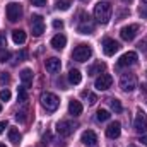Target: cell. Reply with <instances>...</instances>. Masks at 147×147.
Masks as SVG:
<instances>
[{
  "mask_svg": "<svg viewBox=\"0 0 147 147\" xmlns=\"http://www.w3.org/2000/svg\"><path fill=\"white\" fill-rule=\"evenodd\" d=\"M55 5H57V9H58V10H69V7H70V3H69V2H65V0H58Z\"/></svg>",
  "mask_w": 147,
  "mask_h": 147,
  "instance_id": "cell-29",
  "label": "cell"
},
{
  "mask_svg": "<svg viewBox=\"0 0 147 147\" xmlns=\"http://www.w3.org/2000/svg\"><path fill=\"white\" fill-rule=\"evenodd\" d=\"M82 2H86V0H82Z\"/></svg>",
  "mask_w": 147,
  "mask_h": 147,
  "instance_id": "cell-44",
  "label": "cell"
},
{
  "mask_svg": "<svg viewBox=\"0 0 147 147\" xmlns=\"http://www.w3.org/2000/svg\"><path fill=\"white\" fill-rule=\"evenodd\" d=\"M82 96L87 99V103H89V105H96V101H98L96 94H92V92H89V91H84V92H82Z\"/></svg>",
  "mask_w": 147,
  "mask_h": 147,
  "instance_id": "cell-27",
  "label": "cell"
},
{
  "mask_svg": "<svg viewBox=\"0 0 147 147\" xmlns=\"http://www.w3.org/2000/svg\"><path fill=\"white\" fill-rule=\"evenodd\" d=\"M74 130H75V125H74V121H70V120H62V121L57 123V132H58V135H62V137L72 135Z\"/></svg>",
  "mask_w": 147,
  "mask_h": 147,
  "instance_id": "cell-9",
  "label": "cell"
},
{
  "mask_svg": "<svg viewBox=\"0 0 147 147\" xmlns=\"http://www.w3.org/2000/svg\"><path fill=\"white\" fill-rule=\"evenodd\" d=\"M120 48H121L120 43L115 41V39H111V38H106V39L103 41V53H105L106 57H113Z\"/></svg>",
  "mask_w": 147,
  "mask_h": 147,
  "instance_id": "cell-11",
  "label": "cell"
},
{
  "mask_svg": "<svg viewBox=\"0 0 147 147\" xmlns=\"http://www.w3.org/2000/svg\"><path fill=\"white\" fill-rule=\"evenodd\" d=\"M137 53L135 51H127V53H123L121 57H120V60H118V69H123V67H132V65H135L137 63Z\"/></svg>",
  "mask_w": 147,
  "mask_h": 147,
  "instance_id": "cell-8",
  "label": "cell"
},
{
  "mask_svg": "<svg viewBox=\"0 0 147 147\" xmlns=\"http://www.w3.org/2000/svg\"><path fill=\"white\" fill-rule=\"evenodd\" d=\"M139 14H140V17L147 19V9L146 7H140V9H139Z\"/></svg>",
  "mask_w": 147,
  "mask_h": 147,
  "instance_id": "cell-36",
  "label": "cell"
},
{
  "mask_svg": "<svg viewBox=\"0 0 147 147\" xmlns=\"http://www.w3.org/2000/svg\"><path fill=\"white\" fill-rule=\"evenodd\" d=\"M21 139H22V135H21V132H19V128H9V140L12 142V144H19L21 142Z\"/></svg>",
  "mask_w": 147,
  "mask_h": 147,
  "instance_id": "cell-21",
  "label": "cell"
},
{
  "mask_svg": "<svg viewBox=\"0 0 147 147\" xmlns=\"http://www.w3.org/2000/svg\"><path fill=\"white\" fill-rule=\"evenodd\" d=\"M105 69H106V65H105V63H101V62H98V63H94L92 67H89L87 75H96V74H101Z\"/></svg>",
  "mask_w": 147,
  "mask_h": 147,
  "instance_id": "cell-23",
  "label": "cell"
},
{
  "mask_svg": "<svg viewBox=\"0 0 147 147\" xmlns=\"http://www.w3.org/2000/svg\"><path fill=\"white\" fill-rule=\"evenodd\" d=\"M111 84H113V77H111L110 74H101V75L96 79L94 87H96L98 91H106V89L111 87Z\"/></svg>",
  "mask_w": 147,
  "mask_h": 147,
  "instance_id": "cell-12",
  "label": "cell"
},
{
  "mask_svg": "<svg viewBox=\"0 0 147 147\" xmlns=\"http://www.w3.org/2000/svg\"><path fill=\"white\" fill-rule=\"evenodd\" d=\"M82 105H80V101H75L72 99L70 103H69V113L72 115V116H79V115H82Z\"/></svg>",
  "mask_w": 147,
  "mask_h": 147,
  "instance_id": "cell-19",
  "label": "cell"
},
{
  "mask_svg": "<svg viewBox=\"0 0 147 147\" xmlns=\"http://www.w3.org/2000/svg\"><path fill=\"white\" fill-rule=\"evenodd\" d=\"M96 118H98V121H108V120L111 118V115H110L108 110H98Z\"/></svg>",
  "mask_w": 147,
  "mask_h": 147,
  "instance_id": "cell-26",
  "label": "cell"
},
{
  "mask_svg": "<svg viewBox=\"0 0 147 147\" xmlns=\"http://www.w3.org/2000/svg\"><path fill=\"white\" fill-rule=\"evenodd\" d=\"M91 57H92V50H91L89 45H79L72 51V58L77 60V62H87Z\"/></svg>",
  "mask_w": 147,
  "mask_h": 147,
  "instance_id": "cell-3",
  "label": "cell"
},
{
  "mask_svg": "<svg viewBox=\"0 0 147 147\" xmlns=\"http://www.w3.org/2000/svg\"><path fill=\"white\" fill-rule=\"evenodd\" d=\"M80 142L86 147H98V135L92 130H86L80 137Z\"/></svg>",
  "mask_w": 147,
  "mask_h": 147,
  "instance_id": "cell-13",
  "label": "cell"
},
{
  "mask_svg": "<svg viewBox=\"0 0 147 147\" xmlns=\"http://www.w3.org/2000/svg\"><path fill=\"white\" fill-rule=\"evenodd\" d=\"M120 87L125 92H132L137 87V77L134 74H123L121 79H120Z\"/></svg>",
  "mask_w": 147,
  "mask_h": 147,
  "instance_id": "cell-6",
  "label": "cell"
},
{
  "mask_svg": "<svg viewBox=\"0 0 147 147\" xmlns=\"http://www.w3.org/2000/svg\"><path fill=\"white\" fill-rule=\"evenodd\" d=\"M65 45H67V38H65V34H57V36L51 38V46H53L55 50H63Z\"/></svg>",
  "mask_w": 147,
  "mask_h": 147,
  "instance_id": "cell-18",
  "label": "cell"
},
{
  "mask_svg": "<svg viewBox=\"0 0 147 147\" xmlns=\"http://www.w3.org/2000/svg\"><path fill=\"white\" fill-rule=\"evenodd\" d=\"M120 134H121V125H120V121H113V123H110V127L106 128L108 139H118Z\"/></svg>",
  "mask_w": 147,
  "mask_h": 147,
  "instance_id": "cell-15",
  "label": "cell"
},
{
  "mask_svg": "<svg viewBox=\"0 0 147 147\" xmlns=\"http://www.w3.org/2000/svg\"><path fill=\"white\" fill-rule=\"evenodd\" d=\"M130 147H132V146H130Z\"/></svg>",
  "mask_w": 147,
  "mask_h": 147,
  "instance_id": "cell-45",
  "label": "cell"
},
{
  "mask_svg": "<svg viewBox=\"0 0 147 147\" xmlns=\"http://www.w3.org/2000/svg\"><path fill=\"white\" fill-rule=\"evenodd\" d=\"M0 111H2V105H0Z\"/></svg>",
  "mask_w": 147,
  "mask_h": 147,
  "instance_id": "cell-43",
  "label": "cell"
},
{
  "mask_svg": "<svg viewBox=\"0 0 147 147\" xmlns=\"http://www.w3.org/2000/svg\"><path fill=\"white\" fill-rule=\"evenodd\" d=\"M5 46H7V41H5V36H2V34H0V50H2V48H5Z\"/></svg>",
  "mask_w": 147,
  "mask_h": 147,
  "instance_id": "cell-37",
  "label": "cell"
},
{
  "mask_svg": "<svg viewBox=\"0 0 147 147\" xmlns=\"http://www.w3.org/2000/svg\"><path fill=\"white\" fill-rule=\"evenodd\" d=\"M139 142H140V144H144V146H147V135H142V137L139 139Z\"/></svg>",
  "mask_w": 147,
  "mask_h": 147,
  "instance_id": "cell-39",
  "label": "cell"
},
{
  "mask_svg": "<svg viewBox=\"0 0 147 147\" xmlns=\"http://www.w3.org/2000/svg\"><path fill=\"white\" fill-rule=\"evenodd\" d=\"M121 2H123V3H130L132 0H121Z\"/></svg>",
  "mask_w": 147,
  "mask_h": 147,
  "instance_id": "cell-40",
  "label": "cell"
},
{
  "mask_svg": "<svg viewBox=\"0 0 147 147\" xmlns=\"http://www.w3.org/2000/svg\"><path fill=\"white\" fill-rule=\"evenodd\" d=\"M12 41H14L16 45L26 43V33H24L22 29H14V31H12Z\"/></svg>",
  "mask_w": 147,
  "mask_h": 147,
  "instance_id": "cell-20",
  "label": "cell"
},
{
  "mask_svg": "<svg viewBox=\"0 0 147 147\" xmlns=\"http://www.w3.org/2000/svg\"><path fill=\"white\" fill-rule=\"evenodd\" d=\"M134 128H135V132H139V134H146L147 132V115L142 110H139L137 115H135Z\"/></svg>",
  "mask_w": 147,
  "mask_h": 147,
  "instance_id": "cell-7",
  "label": "cell"
},
{
  "mask_svg": "<svg viewBox=\"0 0 147 147\" xmlns=\"http://www.w3.org/2000/svg\"><path fill=\"white\" fill-rule=\"evenodd\" d=\"M41 106L48 111V113H53V111H57V108L60 106V99L53 92H43L41 94Z\"/></svg>",
  "mask_w": 147,
  "mask_h": 147,
  "instance_id": "cell-2",
  "label": "cell"
},
{
  "mask_svg": "<svg viewBox=\"0 0 147 147\" xmlns=\"http://www.w3.org/2000/svg\"><path fill=\"white\" fill-rule=\"evenodd\" d=\"M53 28H55V29H63V21L55 19V21H53Z\"/></svg>",
  "mask_w": 147,
  "mask_h": 147,
  "instance_id": "cell-34",
  "label": "cell"
},
{
  "mask_svg": "<svg viewBox=\"0 0 147 147\" xmlns=\"http://www.w3.org/2000/svg\"><path fill=\"white\" fill-rule=\"evenodd\" d=\"M10 82V75L7 72H2L0 74V84H9Z\"/></svg>",
  "mask_w": 147,
  "mask_h": 147,
  "instance_id": "cell-33",
  "label": "cell"
},
{
  "mask_svg": "<svg viewBox=\"0 0 147 147\" xmlns=\"http://www.w3.org/2000/svg\"><path fill=\"white\" fill-rule=\"evenodd\" d=\"M9 58H10V51L7 48H2L0 50V63H5Z\"/></svg>",
  "mask_w": 147,
  "mask_h": 147,
  "instance_id": "cell-28",
  "label": "cell"
},
{
  "mask_svg": "<svg viewBox=\"0 0 147 147\" xmlns=\"http://www.w3.org/2000/svg\"><path fill=\"white\" fill-rule=\"evenodd\" d=\"M137 31H139V26L137 24H130V26L121 28L120 36H121V39H125V41H132L134 38L137 36Z\"/></svg>",
  "mask_w": 147,
  "mask_h": 147,
  "instance_id": "cell-14",
  "label": "cell"
},
{
  "mask_svg": "<svg viewBox=\"0 0 147 147\" xmlns=\"http://www.w3.org/2000/svg\"><path fill=\"white\" fill-rule=\"evenodd\" d=\"M77 31L80 34H91L94 31V21L87 16V14H80L79 24H77Z\"/></svg>",
  "mask_w": 147,
  "mask_h": 147,
  "instance_id": "cell-5",
  "label": "cell"
},
{
  "mask_svg": "<svg viewBox=\"0 0 147 147\" xmlns=\"http://www.w3.org/2000/svg\"><path fill=\"white\" fill-rule=\"evenodd\" d=\"M5 128H7V121H0V134H3Z\"/></svg>",
  "mask_w": 147,
  "mask_h": 147,
  "instance_id": "cell-38",
  "label": "cell"
},
{
  "mask_svg": "<svg viewBox=\"0 0 147 147\" xmlns=\"http://www.w3.org/2000/svg\"><path fill=\"white\" fill-rule=\"evenodd\" d=\"M5 12H7V19L10 22H17L22 17V5L17 2H10V3H7Z\"/></svg>",
  "mask_w": 147,
  "mask_h": 147,
  "instance_id": "cell-4",
  "label": "cell"
},
{
  "mask_svg": "<svg viewBox=\"0 0 147 147\" xmlns=\"http://www.w3.org/2000/svg\"><path fill=\"white\" fill-rule=\"evenodd\" d=\"M69 80H70V84L77 86V84H80V80H82V75H80V72H79L77 69H72V70L69 72Z\"/></svg>",
  "mask_w": 147,
  "mask_h": 147,
  "instance_id": "cell-22",
  "label": "cell"
},
{
  "mask_svg": "<svg viewBox=\"0 0 147 147\" xmlns=\"http://www.w3.org/2000/svg\"><path fill=\"white\" fill-rule=\"evenodd\" d=\"M142 2H144V3H147V0H142Z\"/></svg>",
  "mask_w": 147,
  "mask_h": 147,
  "instance_id": "cell-42",
  "label": "cell"
},
{
  "mask_svg": "<svg viewBox=\"0 0 147 147\" xmlns=\"http://www.w3.org/2000/svg\"><path fill=\"white\" fill-rule=\"evenodd\" d=\"M21 80H22V86L28 89L33 86V70L31 69H22L21 70Z\"/></svg>",
  "mask_w": 147,
  "mask_h": 147,
  "instance_id": "cell-17",
  "label": "cell"
},
{
  "mask_svg": "<svg viewBox=\"0 0 147 147\" xmlns=\"http://www.w3.org/2000/svg\"><path fill=\"white\" fill-rule=\"evenodd\" d=\"M31 31L34 36H41L45 33V21L41 16H38V14L31 16Z\"/></svg>",
  "mask_w": 147,
  "mask_h": 147,
  "instance_id": "cell-10",
  "label": "cell"
},
{
  "mask_svg": "<svg viewBox=\"0 0 147 147\" xmlns=\"http://www.w3.org/2000/svg\"><path fill=\"white\" fill-rule=\"evenodd\" d=\"M0 99L2 101H9L10 99V91L9 89H2L0 91Z\"/></svg>",
  "mask_w": 147,
  "mask_h": 147,
  "instance_id": "cell-30",
  "label": "cell"
},
{
  "mask_svg": "<svg viewBox=\"0 0 147 147\" xmlns=\"http://www.w3.org/2000/svg\"><path fill=\"white\" fill-rule=\"evenodd\" d=\"M0 147H5V144H0Z\"/></svg>",
  "mask_w": 147,
  "mask_h": 147,
  "instance_id": "cell-41",
  "label": "cell"
},
{
  "mask_svg": "<svg viewBox=\"0 0 147 147\" xmlns=\"http://www.w3.org/2000/svg\"><path fill=\"white\" fill-rule=\"evenodd\" d=\"M31 3L36 7H43V5H46V0H31Z\"/></svg>",
  "mask_w": 147,
  "mask_h": 147,
  "instance_id": "cell-35",
  "label": "cell"
},
{
  "mask_svg": "<svg viewBox=\"0 0 147 147\" xmlns=\"http://www.w3.org/2000/svg\"><path fill=\"white\" fill-rule=\"evenodd\" d=\"M17 101L19 103H28V91H26L24 86L17 89Z\"/></svg>",
  "mask_w": 147,
  "mask_h": 147,
  "instance_id": "cell-25",
  "label": "cell"
},
{
  "mask_svg": "<svg viewBox=\"0 0 147 147\" xmlns=\"http://www.w3.org/2000/svg\"><path fill=\"white\" fill-rule=\"evenodd\" d=\"M111 3L110 2H98L94 5V19L99 22V24H108L111 19Z\"/></svg>",
  "mask_w": 147,
  "mask_h": 147,
  "instance_id": "cell-1",
  "label": "cell"
},
{
  "mask_svg": "<svg viewBox=\"0 0 147 147\" xmlns=\"http://www.w3.org/2000/svg\"><path fill=\"white\" fill-rule=\"evenodd\" d=\"M45 67H46V70H48V72L55 74V72H58V70H60L62 63H60V60H58L57 57H51V58L45 60Z\"/></svg>",
  "mask_w": 147,
  "mask_h": 147,
  "instance_id": "cell-16",
  "label": "cell"
},
{
  "mask_svg": "<svg viewBox=\"0 0 147 147\" xmlns=\"http://www.w3.org/2000/svg\"><path fill=\"white\" fill-rule=\"evenodd\" d=\"M108 101H110V106L115 110V113H121V111H123V106H121L120 99H116V98H110Z\"/></svg>",
  "mask_w": 147,
  "mask_h": 147,
  "instance_id": "cell-24",
  "label": "cell"
},
{
  "mask_svg": "<svg viewBox=\"0 0 147 147\" xmlns=\"http://www.w3.org/2000/svg\"><path fill=\"white\" fill-rule=\"evenodd\" d=\"M26 118H28V116H26V111L24 110H21V111L16 113V120H17V121H26Z\"/></svg>",
  "mask_w": 147,
  "mask_h": 147,
  "instance_id": "cell-32",
  "label": "cell"
},
{
  "mask_svg": "<svg viewBox=\"0 0 147 147\" xmlns=\"http://www.w3.org/2000/svg\"><path fill=\"white\" fill-rule=\"evenodd\" d=\"M16 58H17L19 62H24V60L28 58V51H26V50H21V51H17V55H16Z\"/></svg>",
  "mask_w": 147,
  "mask_h": 147,
  "instance_id": "cell-31",
  "label": "cell"
}]
</instances>
